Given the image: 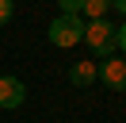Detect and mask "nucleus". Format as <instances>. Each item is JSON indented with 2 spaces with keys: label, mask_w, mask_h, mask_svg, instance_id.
I'll list each match as a JSON object with an SVG mask.
<instances>
[{
  "label": "nucleus",
  "mask_w": 126,
  "mask_h": 123,
  "mask_svg": "<svg viewBox=\"0 0 126 123\" xmlns=\"http://www.w3.org/2000/svg\"><path fill=\"white\" fill-rule=\"evenodd\" d=\"M84 42H88V50H92L99 62L115 58V50H118L115 27H111L107 19H92V23H84Z\"/></svg>",
  "instance_id": "1"
},
{
  "label": "nucleus",
  "mask_w": 126,
  "mask_h": 123,
  "mask_svg": "<svg viewBox=\"0 0 126 123\" xmlns=\"http://www.w3.org/2000/svg\"><path fill=\"white\" fill-rule=\"evenodd\" d=\"M50 42L61 46V50L84 42V19H80V15H57V19L50 23Z\"/></svg>",
  "instance_id": "2"
},
{
  "label": "nucleus",
  "mask_w": 126,
  "mask_h": 123,
  "mask_svg": "<svg viewBox=\"0 0 126 123\" xmlns=\"http://www.w3.org/2000/svg\"><path fill=\"white\" fill-rule=\"evenodd\" d=\"M99 81L107 85V89H115V92H126V62L122 58L99 62Z\"/></svg>",
  "instance_id": "3"
},
{
  "label": "nucleus",
  "mask_w": 126,
  "mask_h": 123,
  "mask_svg": "<svg viewBox=\"0 0 126 123\" xmlns=\"http://www.w3.org/2000/svg\"><path fill=\"white\" fill-rule=\"evenodd\" d=\"M23 96H27V89H23V81L19 77H0V108H19L23 104Z\"/></svg>",
  "instance_id": "4"
},
{
  "label": "nucleus",
  "mask_w": 126,
  "mask_h": 123,
  "mask_svg": "<svg viewBox=\"0 0 126 123\" xmlns=\"http://www.w3.org/2000/svg\"><path fill=\"white\" fill-rule=\"evenodd\" d=\"M95 77H99V65H95V62H73V69H69V81L77 85V89H88Z\"/></svg>",
  "instance_id": "5"
},
{
  "label": "nucleus",
  "mask_w": 126,
  "mask_h": 123,
  "mask_svg": "<svg viewBox=\"0 0 126 123\" xmlns=\"http://www.w3.org/2000/svg\"><path fill=\"white\" fill-rule=\"evenodd\" d=\"M80 19L84 23H92V19H107V12H111V0H84V8H80Z\"/></svg>",
  "instance_id": "6"
},
{
  "label": "nucleus",
  "mask_w": 126,
  "mask_h": 123,
  "mask_svg": "<svg viewBox=\"0 0 126 123\" xmlns=\"http://www.w3.org/2000/svg\"><path fill=\"white\" fill-rule=\"evenodd\" d=\"M57 4H61V15H80L84 0H57Z\"/></svg>",
  "instance_id": "7"
},
{
  "label": "nucleus",
  "mask_w": 126,
  "mask_h": 123,
  "mask_svg": "<svg viewBox=\"0 0 126 123\" xmlns=\"http://www.w3.org/2000/svg\"><path fill=\"white\" fill-rule=\"evenodd\" d=\"M12 8H16V4H12V0H0V27H4V23L12 19Z\"/></svg>",
  "instance_id": "8"
},
{
  "label": "nucleus",
  "mask_w": 126,
  "mask_h": 123,
  "mask_svg": "<svg viewBox=\"0 0 126 123\" xmlns=\"http://www.w3.org/2000/svg\"><path fill=\"white\" fill-rule=\"evenodd\" d=\"M115 38H118V50L126 54V23H122V27H115Z\"/></svg>",
  "instance_id": "9"
},
{
  "label": "nucleus",
  "mask_w": 126,
  "mask_h": 123,
  "mask_svg": "<svg viewBox=\"0 0 126 123\" xmlns=\"http://www.w3.org/2000/svg\"><path fill=\"white\" fill-rule=\"evenodd\" d=\"M111 8H118V12L126 15V0H111Z\"/></svg>",
  "instance_id": "10"
},
{
  "label": "nucleus",
  "mask_w": 126,
  "mask_h": 123,
  "mask_svg": "<svg viewBox=\"0 0 126 123\" xmlns=\"http://www.w3.org/2000/svg\"><path fill=\"white\" fill-rule=\"evenodd\" d=\"M12 4H16V0H12Z\"/></svg>",
  "instance_id": "11"
}]
</instances>
